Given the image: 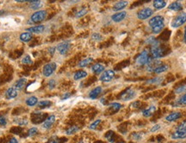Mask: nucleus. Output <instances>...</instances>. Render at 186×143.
Listing matches in <instances>:
<instances>
[{"instance_id": "nucleus-1", "label": "nucleus", "mask_w": 186, "mask_h": 143, "mask_svg": "<svg viewBox=\"0 0 186 143\" xmlns=\"http://www.w3.org/2000/svg\"><path fill=\"white\" fill-rule=\"evenodd\" d=\"M149 25L152 27L154 33H159L162 31V29L165 27L164 18L161 16H154L149 21Z\"/></svg>"}, {"instance_id": "nucleus-2", "label": "nucleus", "mask_w": 186, "mask_h": 143, "mask_svg": "<svg viewBox=\"0 0 186 143\" xmlns=\"http://www.w3.org/2000/svg\"><path fill=\"white\" fill-rule=\"evenodd\" d=\"M152 54L154 57V59L163 57L166 54V49L165 47L162 46L158 43L157 41H154L153 43V47H152Z\"/></svg>"}, {"instance_id": "nucleus-3", "label": "nucleus", "mask_w": 186, "mask_h": 143, "mask_svg": "<svg viewBox=\"0 0 186 143\" xmlns=\"http://www.w3.org/2000/svg\"><path fill=\"white\" fill-rule=\"evenodd\" d=\"M185 22H186V13H182V14L178 15L177 16H176L172 20L171 25L172 27L176 28V27H179L180 26H182Z\"/></svg>"}, {"instance_id": "nucleus-4", "label": "nucleus", "mask_w": 186, "mask_h": 143, "mask_svg": "<svg viewBox=\"0 0 186 143\" xmlns=\"http://www.w3.org/2000/svg\"><path fill=\"white\" fill-rule=\"evenodd\" d=\"M47 16V11L46 10H38L34 12L32 16H31V21L34 23H38L42 22Z\"/></svg>"}, {"instance_id": "nucleus-5", "label": "nucleus", "mask_w": 186, "mask_h": 143, "mask_svg": "<svg viewBox=\"0 0 186 143\" xmlns=\"http://www.w3.org/2000/svg\"><path fill=\"white\" fill-rule=\"evenodd\" d=\"M56 67H57V65H56L55 63H50L46 64L43 67V69H42L43 76H46V77L50 76L54 72V70L56 69Z\"/></svg>"}, {"instance_id": "nucleus-6", "label": "nucleus", "mask_w": 186, "mask_h": 143, "mask_svg": "<svg viewBox=\"0 0 186 143\" xmlns=\"http://www.w3.org/2000/svg\"><path fill=\"white\" fill-rule=\"evenodd\" d=\"M149 60H150V57H149V54H148V52L147 51H143L139 55V57H137L136 63H137V65L141 66V65L146 64Z\"/></svg>"}, {"instance_id": "nucleus-7", "label": "nucleus", "mask_w": 186, "mask_h": 143, "mask_svg": "<svg viewBox=\"0 0 186 143\" xmlns=\"http://www.w3.org/2000/svg\"><path fill=\"white\" fill-rule=\"evenodd\" d=\"M154 14V11L152 9L150 8H144L142 10H140L138 14H137V16L140 20H146L147 18H149L150 16H152Z\"/></svg>"}, {"instance_id": "nucleus-8", "label": "nucleus", "mask_w": 186, "mask_h": 143, "mask_svg": "<svg viewBox=\"0 0 186 143\" xmlns=\"http://www.w3.org/2000/svg\"><path fill=\"white\" fill-rule=\"evenodd\" d=\"M115 76V72L113 70L111 69H109V70H105L104 72L102 74L101 77H100V80L103 82H110L111 80H113Z\"/></svg>"}, {"instance_id": "nucleus-9", "label": "nucleus", "mask_w": 186, "mask_h": 143, "mask_svg": "<svg viewBox=\"0 0 186 143\" xmlns=\"http://www.w3.org/2000/svg\"><path fill=\"white\" fill-rule=\"evenodd\" d=\"M186 137V127L185 128H177V129L171 135V138L174 140L184 139Z\"/></svg>"}, {"instance_id": "nucleus-10", "label": "nucleus", "mask_w": 186, "mask_h": 143, "mask_svg": "<svg viewBox=\"0 0 186 143\" xmlns=\"http://www.w3.org/2000/svg\"><path fill=\"white\" fill-rule=\"evenodd\" d=\"M70 46H71V45H70L69 42H62V43H60V44L58 45L57 50H58V52H59L61 55H65V54H66V52L69 51Z\"/></svg>"}, {"instance_id": "nucleus-11", "label": "nucleus", "mask_w": 186, "mask_h": 143, "mask_svg": "<svg viewBox=\"0 0 186 143\" xmlns=\"http://www.w3.org/2000/svg\"><path fill=\"white\" fill-rule=\"evenodd\" d=\"M161 63L157 59H150L146 63V68L149 71H154L155 69H157L159 66H160Z\"/></svg>"}, {"instance_id": "nucleus-12", "label": "nucleus", "mask_w": 186, "mask_h": 143, "mask_svg": "<svg viewBox=\"0 0 186 143\" xmlns=\"http://www.w3.org/2000/svg\"><path fill=\"white\" fill-rule=\"evenodd\" d=\"M45 117H46L45 114H42L41 112H34L32 114V122L34 123H40L44 120Z\"/></svg>"}, {"instance_id": "nucleus-13", "label": "nucleus", "mask_w": 186, "mask_h": 143, "mask_svg": "<svg viewBox=\"0 0 186 143\" xmlns=\"http://www.w3.org/2000/svg\"><path fill=\"white\" fill-rule=\"evenodd\" d=\"M135 95V93L134 90L132 89H128L126 90L121 96V99L124 100V101H128V100H130L134 98V96Z\"/></svg>"}, {"instance_id": "nucleus-14", "label": "nucleus", "mask_w": 186, "mask_h": 143, "mask_svg": "<svg viewBox=\"0 0 186 143\" xmlns=\"http://www.w3.org/2000/svg\"><path fill=\"white\" fill-rule=\"evenodd\" d=\"M126 15H127L126 11L117 12V13L114 14L112 16H111V19H112L115 22H120L126 17Z\"/></svg>"}, {"instance_id": "nucleus-15", "label": "nucleus", "mask_w": 186, "mask_h": 143, "mask_svg": "<svg viewBox=\"0 0 186 143\" xmlns=\"http://www.w3.org/2000/svg\"><path fill=\"white\" fill-rule=\"evenodd\" d=\"M54 122H55V116L52 115V116L48 117V118H46V120L43 123V128H45V129H50L54 125Z\"/></svg>"}, {"instance_id": "nucleus-16", "label": "nucleus", "mask_w": 186, "mask_h": 143, "mask_svg": "<svg viewBox=\"0 0 186 143\" xmlns=\"http://www.w3.org/2000/svg\"><path fill=\"white\" fill-rule=\"evenodd\" d=\"M45 29V27L43 25H38V26H34V27H29L28 28V32L29 33H41L44 31Z\"/></svg>"}, {"instance_id": "nucleus-17", "label": "nucleus", "mask_w": 186, "mask_h": 143, "mask_svg": "<svg viewBox=\"0 0 186 143\" xmlns=\"http://www.w3.org/2000/svg\"><path fill=\"white\" fill-rule=\"evenodd\" d=\"M6 98L9 99H15L17 96V90L15 87H10L7 89L6 91Z\"/></svg>"}, {"instance_id": "nucleus-18", "label": "nucleus", "mask_w": 186, "mask_h": 143, "mask_svg": "<svg viewBox=\"0 0 186 143\" xmlns=\"http://www.w3.org/2000/svg\"><path fill=\"white\" fill-rule=\"evenodd\" d=\"M102 90H103V89H102L101 87H95V88L92 89V90L91 91V93H89L90 98L92 99H97V98L100 95V93H102Z\"/></svg>"}, {"instance_id": "nucleus-19", "label": "nucleus", "mask_w": 186, "mask_h": 143, "mask_svg": "<svg viewBox=\"0 0 186 143\" xmlns=\"http://www.w3.org/2000/svg\"><path fill=\"white\" fill-rule=\"evenodd\" d=\"M128 1H119V2H117V3L114 5L113 10H114V11L122 10H123V9L128 5Z\"/></svg>"}, {"instance_id": "nucleus-20", "label": "nucleus", "mask_w": 186, "mask_h": 143, "mask_svg": "<svg viewBox=\"0 0 186 143\" xmlns=\"http://www.w3.org/2000/svg\"><path fill=\"white\" fill-rule=\"evenodd\" d=\"M26 83H27V80L25 78H21L19 80H17L15 83V88L17 90H22L25 86H26Z\"/></svg>"}, {"instance_id": "nucleus-21", "label": "nucleus", "mask_w": 186, "mask_h": 143, "mask_svg": "<svg viewBox=\"0 0 186 143\" xmlns=\"http://www.w3.org/2000/svg\"><path fill=\"white\" fill-rule=\"evenodd\" d=\"M181 116H182V115H181L180 112H173V113H171L170 115L166 116L165 119H166V121H168V122H174V121L177 120L178 118H180Z\"/></svg>"}, {"instance_id": "nucleus-22", "label": "nucleus", "mask_w": 186, "mask_h": 143, "mask_svg": "<svg viewBox=\"0 0 186 143\" xmlns=\"http://www.w3.org/2000/svg\"><path fill=\"white\" fill-rule=\"evenodd\" d=\"M91 70L95 74H100L104 70V66L101 63H96L91 67Z\"/></svg>"}, {"instance_id": "nucleus-23", "label": "nucleus", "mask_w": 186, "mask_h": 143, "mask_svg": "<svg viewBox=\"0 0 186 143\" xmlns=\"http://www.w3.org/2000/svg\"><path fill=\"white\" fill-rule=\"evenodd\" d=\"M31 39H32V33L29 32H24L20 35V40L23 42H28Z\"/></svg>"}, {"instance_id": "nucleus-24", "label": "nucleus", "mask_w": 186, "mask_h": 143, "mask_svg": "<svg viewBox=\"0 0 186 143\" xmlns=\"http://www.w3.org/2000/svg\"><path fill=\"white\" fill-rule=\"evenodd\" d=\"M166 6V2L164 0H155L154 1V7L157 10H161Z\"/></svg>"}, {"instance_id": "nucleus-25", "label": "nucleus", "mask_w": 186, "mask_h": 143, "mask_svg": "<svg viewBox=\"0 0 186 143\" xmlns=\"http://www.w3.org/2000/svg\"><path fill=\"white\" fill-rule=\"evenodd\" d=\"M169 10H173V11H179L183 10V5L179 2H174L169 5Z\"/></svg>"}, {"instance_id": "nucleus-26", "label": "nucleus", "mask_w": 186, "mask_h": 143, "mask_svg": "<svg viewBox=\"0 0 186 143\" xmlns=\"http://www.w3.org/2000/svg\"><path fill=\"white\" fill-rule=\"evenodd\" d=\"M155 110H156L155 106H150L149 108H147V109L143 111V116L146 118H149L155 112Z\"/></svg>"}, {"instance_id": "nucleus-27", "label": "nucleus", "mask_w": 186, "mask_h": 143, "mask_svg": "<svg viewBox=\"0 0 186 143\" xmlns=\"http://www.w3.org/2000/svg\"><path fill=\"white\" fill-rule=\"evenodd\" d=\"M86 76H87V72H85V71H84V70H79V71H78V72H76L75 74H74L73 78H74V80L78 81V80L83 79V78H85Z\"/></svg>"}, {"instance_id": "nucleus-28", "label": "nucleus", "mask_w": 186, "mask_h": 143, "mask_svg": "<svg viewBox=\"0 0 186 143\" xmlns=\"http://www.w3.org/2000/svg\"><path fill=\"white\" fill-rule=\"evenodd\" d=\"M122 108V104L119 103H112L109 105V110L112 111L113 112H118L120 109Z\"/></svg>"}, {"instance_id": "nucleus-29", "label": "nucleus", "mask_w": 186, "mask_h": 143, "mask_svg": "<svg viewBox=\"0 0 186 143\" xmlns=\"http://www.w3.org/2000/svg\"><path fill=\"white\" fill-rule=\"evenodd\" d=\"M37 103H38V99L35 96H32V97H29L27 100H26V104L28 105V106H34Z\"/></svg>"}, {"instance_id": "nucleus-30", "label": "nucleus", "mask_w": 186, "mask_h": 143, "mask_svg": "<svg viewBox=\"0 0 186 143\" xmlns=\"http://www.w3.org/2000/svg\"><path fill=\"white\" fill-rule=\"evenodd\" d=\"M167 69H168V65H166V64H161L160 66H159L157 69H155L154 70V72L156 73V74H160V73L165 72V71L167 70Z\"/></svg>"}, {"instance_id": "nucleus-31", "label": "nucleus", "mask_w": 186, "mask_h": 143, "mask_svg": "<svg viewBox=\"0 0 186 143\" xmlns=\"http://www.w3.org/2000/svg\"><path fill=\"white\" fill-rule=\"evenodd\" d=\"M30 2V5L29 7L32 9V10H37V9H39L40 6H41V1H39V0H33V1H29Z\"/></svg>"}, {"instance_id": "nucleus-32", "label": "nucleus", "mask_w": 186, "mask_h": 143, "mask_svg": "<svg viewBox=\"0 0 186 143\" xmlns=\"http://www.w3.org/2000/svg\"><path fill=\"white\" fill-rule=\"evenodd\" d=\"M93 61V59L91 58V57H88V58H85V59H84V60H82L79 63V67H80V68H84V67H85V66H87L89 63H91V62Z\"/></svg>"}, {"instance_id": "nucleus-33", "label": "nucleus", "mask_w": 186, "mask_h": 143, "mask_svg": "<svg viewBox=\"0 0 186 143\" xmlns=\"http://www.w3.org/2000/svg\"><path fill=\"white\" fill-rule=\"evenodd\" d=\"M78 130H79V128L76 125H72V126H71L70 128H68L66 129V135H73L74 133H76Z\"/></svg>"}, {"instance_id": "nucleus-34", "label": "nucleus", "mask_w": 186, "mask_h": 143, "mask_svg": "<svg viewBox=\"0 0 186 143\" xmlns=\"http://www.w3.org/2000/svg\"><path fill=\"white\" fill-rule=\"evenodd\" d=\"M50 105H51V101L49 100H42L38 103V106L40 108H46V107H48Z\"/></svg>"}, {"instance_id": "nucleus-35", "label": "nucleus", "mask_w": 186, "mask_h": 143, "mask_svg": "<svg viewBox=\"0 0 186 143\" xmlns=\"http://www.w3.org/2000/svg\"><path fill=\"white\" fill-rule=\"evenodd\" d=\"M105 137L109 140V141H111V142H114V138H115V133L113 132V131H108L107 132V134L105 135Z\"/></svg>"}, {"instance_id": "nucleus-36", "label": "nucleus", "mask_w": 186, "mask_h": 143, "mask_svg": "<svg viewBox=\"0 0 186 143\" xmlns=\"http://www.w3.org/2000/svg\"><path fill=\"white\" fill-rule=\"evenodd\" d=\"M22 63H24V64H31L33 62H32V59H31L30 56L27 55L26 57H24L22 59Z\"/></svg>"}, {"instance_id": "nucleus-37", "label": "nucleus", "mask_w": 186, "mask_h": 143, "mask_svg": "<svg viewBox=\"0 0 186 143\" xmlns=\"http://www.w3.org/2000/svg\"><path fill=\"white\" fill-rule=\"evenodd\" d=\"M37 133H38V129L34 127V128L29 129V130H28V135L29 136H34Z\"/></svg>"}, {"instance_id": "nucleus-38", "label": "nucleus", "mask_w": 186, "mask_h": 143, "mask_svg": "<svg viewBox=\"0 0 186 143\" xmlns=\"http://www.w3.org/2000/svg\"><path fill=\"white\" fill-rule=\"evenodd\" d=\"M101 123V120H99V119H98V120H96L94 123H92L90 125V127H89V128H90L91 129H97V126L99 125V123Z\"/></svg>"}, {"instance_id": "nucleus-39", "label": "nucleus", "mask_w": 186, "mask_h": 143, "mask_svg": "<svg viewBox=\"0 0 186 143\" xmlns=\"http://www.w3.org/2000/svg\"><path fill=\"white\" fill-rule=\"evenodd\" d=\"M86 13H87V10H86V9H83V10H81L80 11H79V12L76 14V17H81V16H85Z\"/></svg>"}, {"instance_id": "nucleus-40", "label": "nucleus", "mask_w": 186, "mask_h": 143, "mask_svg": "<svg viewBox=\"0 0 186 143\" xmlns=\"http://www.w3.org/2000/svg\"><path fill=\"white\" fill-rule=\"evenodd\" d=\"M7 123V119L5 117H0V125L5 126Z\"/></svg>"}, {"instance_id": "nucleus-41", "label": "nucleus", "mask_w": 186, "mask_h": 143, "mask_svg": "<svg viewBox=\"0 0 186 143\" xmlns=\"http://www.w3.org/2000/svg\"><path fill=\"white\" fill-rule=\"evenodd\" d=\"M185 88H186V87H185L184 86H183V87L182 86V87H177V88L176 89V91H175V92H176L177 93H180L183 92V91L185 90Z\"/></svg>"}, {"instance_id": "nucleus-42", "label": "nucleus", "mask_w": 186, "mask_h": 143, "mask_svg": "<svg viewBox=\"0 0 186 143\" xmlns=\"http://www.w3.org/2000/svg\"><path fill=\"white\" fill-rule=\"evenodd\" d=\"M92 38H93L95 40H100L102 39V37L100 36V34H98V33H94V34L92 35Z\"/></svg>"}, {"instance_id": "nucleus-43", "label": "nucleus", "mask_w": 186, "mask_h": 143, "mask_svg": "<svg viewBox=\"0 0 186 143\" xmlns=\"http://www.w3.org/2000/svg\"><path fill=\"white\" fill-rule=\"evenodd\" d=\"M179 103L182 104H186V94L183 95L180 99H179Z\"/></svg>"}, {"instance_id": "nucleus-44", "label": "nucleus", "mask_w": 186, "mask_h": 143, "mask_svg": "<svg viewBox=\"0 0 186 143\" xmlns=\"http://www.w3.org/2000/svg\"><path fill=\"white\" fill-rule=\"evenodd\" d=\"M160 128V126L159 124H156V125H154V127L151 129V130H150V131H151V132H155V131H156V130H158Z\"/></svg>"}, {"instance_id": "nucleus-45", "label": "nucleus", "mask_w": 186, "mask_h": 143, "mask_svg": "<svg viewBox=\"0 0 186 143\" xmlns=\"http://www.w3.org/2000/svg\"><path fill=\"white\" fill-rule=\"evenodd\" d=\"M47 143H60V142H59V140L57 139H51Z\"/></svg>"}, {"instance_id": "nucleus-46", "label": "nucleus", "mask_w": 186, "mask_h": 143, "mask_svg": "<svg viewBox=\"0 0 186 143\" xmlns=\"http://www.w3.org/2000/svg\"><path fill=\"white\" fill-rule=\"evenodd\" d=\"M54 83H55V82H54V80H51V81L49 82V87H50V88H53V87H54Z\"/></svg>"}, {"instance_id": "nucleus-47", "label": "nucleus", "mask_w": 186, "mask_h": 143, "mask_svg": "<svg viewBox=\"0 0 186 143\" xmlns=\"http://www.w3.org/2000/svg\"><path fill=\"white\" fill-rule=\"evenodd\" d=\"M8 143H18V141H17V140L16 138H11V139L9 140Z\"/></svg>"}, {"instance_id": "nucleus-48", "label": "nucleus", "mask_w": 186, "mask_h": 143, "mask_svg": "<svg viewBox=\"0 0 186 143\" xmlns=\"http://www.w3.org/2000/svg\"><path fill=\"white\" fill-rule=\"evenodd\" d=\"M133 137L134 138V140H140V135H138V134H134V135H133Z\"/></svg>"}, {"instance_id": "nucleus-49", "label": "nucleus", "mask_w": 186, "mask_h": 143, "mask_svg": "<svg viewBox=\"0 0 186 143\" xmlns=\"http://www.w3.org/2000/svg\"><path fill=\"white\" fill-rule=\"evenodd\" d=\"M183 41L186 43V27L184 29V34H183Z\"/></svg>"}, {"instance_id": "nucleus-50", "label": "nucleus", "mask_w": 186, "mask_h": 143, "mask_svg": "<svg viewBox=\"0 0 186 143\" xmlns=\"http://www.w3.org/2000/svg\"><path fill=\"white\" fill-rule=\"evenodd\" d=\"M54 51H55V48L54 47V48H51L50 50H49V52H51V54L53 55V53H54Z\"/></svg>"}, {"instance_id": "nucleus-51", "label": "nucleus", "mask_w": 186, "mask_h": 143, "mask_svg": "<svg viewBox=\"0 0 186 143\" xmlns=\"http://www.w3.org/2000/svg\"><path fill=\"white\" fill-rule=\"evenodd\" d=\"M97 143H103V142H101V141H98V142H97Z\"/></svg>"}, {"instance_id": "nucleus-52", "label": "nucleus", "mask_w": 186, "mask_h": 143, "mask_svg": "<svg viewBox=\"0 0 186 143\" xmlns=\"http://www.w3.org/2000/svg\"><path fill=\"white\" fill-rule=\"evenodd\" d=\"M79 143H84L83 141H80V142H79Z\"/></svg>"}, {"instance_id": "nucleus-53", "label": "nucleus", "mask_w": 186, "mask_h": 143, "mask_svg": "<svg viewBox=\"0 0 186 143\" xmlns=\"http://www.w3.org/2000/svg\"><path fill=\"white\" fill-rule=\"evenodd\" d=\"M121 143H123V142H121Z\"/></svg>"}]
</instances>
